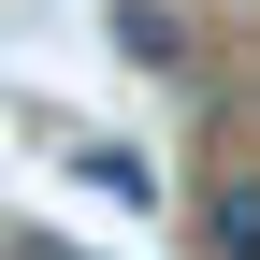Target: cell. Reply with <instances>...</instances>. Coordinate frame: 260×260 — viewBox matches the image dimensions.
<instances>
[{"label": "cell", "instance_id": "1", "mask_svg": "<svg viewBox=\"0 0 260 260\" xmlns=\"http://www.w3.org/2000/svg\"><path fill=\"white\" fill-rule=\"evenodd\" d=\"M116 58L174 73V58H188V15H174V0H116Z\"/></svg>", "mask_w": 260, "mask_h": 260}, {"label": "cell", "instance_id": "3", "mask_svg": "<svg viewBox=\"0 0 260 260\" xmlns=\"http://www.w3.org/2000/svg\"><path fill=\"white\" fill-rule=\"evenodd\" d=\"M73 174H87V188H116V203H159V174H145V159H130V145H87Z\"/></svg>", "mask_w": 260, "mask_h": 260}, {"label": "cell", "instance_id": "2", "mask_svg": "<svg viewBox=\"0 0 260 260\" xmlns=\"http://www.w3.org/2000/svg\"><path fill=\"white\" fill-rule=\"evenodd\" d=\"M203 246H217V260H260V174H232V188L203 203Z\"/></svg>", "mask_w": 260, "mask_h": 260}, {"label": "cell", "instance_id": "4", "mask_svg": "<svg viewBox=\"0 0 260 260\" xmlns=\"http://www.w3.org/2000/svg\"><path fill=\"white\" fill-rule=\"evenodd\" d=\"M0 260H87V246H58V232H15V246H0Z\"/></svg>", "mask_w": 260, "mask_h": 260}]
</instances>
